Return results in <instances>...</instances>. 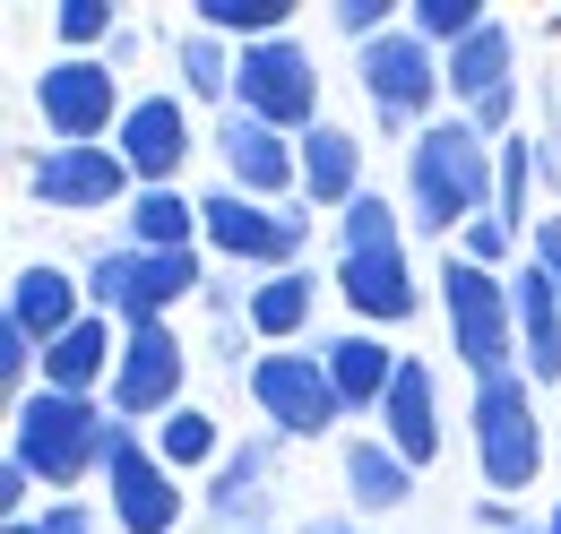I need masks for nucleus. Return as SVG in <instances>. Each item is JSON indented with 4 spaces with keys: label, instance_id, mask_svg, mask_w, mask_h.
<instances>
[{
    "label": "nucleus",
    "instance_id": "32",
    "mask_svg": "<svg viewBox=\"0 0 561 534\" xmlns=\"http://www.w3.org/2000/svg\"><path fill=\"white\" fill-rule=\"evenodd\" d=\"M536 182H545V164H536V138H527V130L501 138V190H492V216L527 233V190H536Z\"/></svg>",
    "mask_w": 561,
    "mask_h": 534
},
{
    "label": "nucleus",
    "instance_id": "1",
    "mask_svg": "<svg viewBox=\"0 0 561 534\" xmlns=\"http://www.w3.org/2000/svg\"><path fill=\"white\" fill-rule=\"evenodd\" d=\"M492 190H501V147L476 138L467 113L407 138V224L458 242L476 216H492Z\"/></svg>",
    "mask_w": 561,
    "mask_h": 534
},
{
    "label": "nucleus",
    "instance_id": "14",
    "mask_svg": "<svg viewBox=\"0 0 561 534\" xmlns=\"http://www.w3.org/2000/svg\"><path fill=\"white\" fill-rule=\"evenodd\" d=\"M122 164L139 173V190H173L182 182V164L199 155V130H191V95H130V113H122Z\"/></svg>",
    "mask_w": 561,
    "mask_h": 534
},
{
    "label": "nucleus",
    "instance_id": "27",
    "mask_svg": "<svg viewBox=\"0 0 561 534\" xmlns=\"http://www.w3.org/2000/svg\"><path fill=\"white\" fill-rule=\"evenodd\" d=\"M233 61H242V53H233L225 35H208V26H182V35H173V78H182L191 104H225V113H233Z\"/></svg>",
    "mask_w": 561,
    "mask_h": 534
},
{
    "label": "nucleus",
    "instance_id": "19",
    "mask_svg": "<svg viewBox=\"0 0 561 534\" xmlns=\"http://www.w3.org/2000/svg\"><path fill=\"white\" fill-rule=\"evenodd\" d=\"M113 362H122V320L87 311L70 336L44 345V388H61V397H104V388H113Z\"/></svg>",
    "mask_w": 561,
    "mask_h": 534
},
{
    "label": "nucleus",
    "instance_id": "40",
    "mask_svg": "<svg viewBox=\"0 0 561 534\" xmlns=\"http://www.w3.org/2000/svg\"><path fill=\"white\" fill-rule=\"evenodd\" d=\"M139 44H147L139 26H122V35H113V53H104V61H113V69H130V61H139Z\"/></svg>",
    "mask_w": 561,
    "mask_h": 534
},
{
    "label": "nucleus",
    "instance_id": "22",
    "mask_svg": "<svg viewBox=\"0 0 561 534\" xmlns=\"http://www.w3.org/2000/svg\"><path fill=\"white\" fill-rule=\"evenodd\" d=\"M320 362H329V380H337V397H346V414H380V397H389V380H398V362L407 353H389L371 328H346L320 345Z\"/></svg>",
    "mask_w": 561,
    "mask_h": 534
},
{
    "label": "nucleus",
    "instance_id": "21",
    "mask_svg": "<svg viewBox=\"0 0 561 534\" xmlns=\"http://www.w3.org/2000/svg\"><path fill=\"white\" fill-rule=\"evenodd\" d=\"M294 147H302V207H337L346 216L363 199V147H354V130L320 121V130H302Z\"/></svg>",
    "mask_w": 561,
    "mask_h": 534
},
{
    "label": "nucleus",
    "instance_id": "2",
    "mask_svg": "<svg viewBox=\"0 0 561 534\" xmlns=\"http://www.w3.org/2000/svg\"><path fill=\"white\" fill-rule=\"evenodd\" d=\"M104 449H113V405H104V397H61V388H35V397L9 405V457L35 474L44 491L104 483Z\"/></svg>",
    "mask_w": 561,
    "mask_h": 534
},
{
    "label": "nucleus",
    "instance_id": "5",
    "mask_svg": "<svg viewBox=\"0 0 561 534\" xmlns=\"http://www.w3.org/2000/svg\"><path fill=\"white\" fill-rule=\"evenodd\" d=\"M354 78H363V104H371V121L398 138L432 130L440 113V95H449V69H440V53L423 44L415 26H398V35H380V44H363L354 53Z\"/></svg>",
    "mask_w": 561,
    "mask_h": 534
},
{
    "label": "nucleus",
    "instance_id": "42",
    "mask_svg": "<svg viewBox=\"0 0 561 534\" xmlns=\"http://www.w3.org/2000/svg\"><path fill=\"white\" fill-rule=\"evenodd\" d=\"M302 534H363V526H354V518H311Z\"/></svg>",
    "mask_w": 561,
    "mask_h": 534
},
{
    "label": "nucleus",
    "instance_id": "41",
    "mask_svg": "<svg viewBox=\"0 0 561 534\" xmlns=\"http://www.w3.org/2000/svg\"><path fill=\"white\" fill-rule=\"evenodd\" d=\"M536 164H545V182L561 190V138H536Z\"/></svg>",
    "mask_w": 561,
    "mask_h": 534
},
{
    "label": "nucleus",
    "instance_id": "12",
    "mask_svg": "<svg viewBox=\"0 0 561 534\" xmlns=\"http://www.w3.org/2000/svg\"><path fill=\"white\" fill-rule=\"evenodd\" d=\"M26 190L53 207V216H104V207L139 199V173L122 164V147H35Z\"/></svg>",
    "mask_w": 561,
    "mask_h": 534
},
{
    "label": "nucleus",
    "instance_id": "15",
    "mask_svg": "<svg viewBox=\"0 0 561 534\" xmlns=\"http://www.w3.org/2000/svg\"><path fill=\"white\" fill-rule=\"evenodd\" d=\"M337 293H346L354 320H371V328H407L423 311V285L407 251H337Z\"/></svg>",
    "mask_w": 561,
    "mask_h": 534
},
{
    "label": "nucleus",
    "instance_id": "20",
    "mask_svg": "<svg viewBox=\"0 0 561 534\" xmlns=\"http://www.w3.org/2000/svg\"><path fill=\"white\" fill-rule=\"evenodd\" d=\"M510 311H518V371L536 388H561V293L536 259L510 276Z\"/></svg>",
    "mask_w": 561,
    "mask_h": 534
},
{
    "label": "nucleus",
    "instance_id": "13",
    "mask_svg": "<svg viewBox=\"0 0 561 534\" xmlns=\"http://www.w3.org/2000/svg\"><path fill=\"white\" fill-rule=\"evenodd\" d=\"M216 164H225V190H242V199H302V147L285 130H268V121H251V113H216Z\"/></svg>",
    "mask_w": 561,
    "mask_h": 534
},
{
    "label": "nucleus",
    "instance_id": "7",
    "mask_svg": "<svg viewBox=\"0 0 561 534\" xmlns=\"http://www.w3.org/2000/svg\"><path fill=\"white\" fill-rule=\"evenodd\" d=\"M242 388H251L260 422H268L277 440H329V431L346 422V397H337V380H329L320 353H251Z\"/></svg>",
    "mask_w": 561,
    "mask_h": 534
},
{
    "label": "nucleus",
    "instance_id": "4",
    "mask_svg": "<svg viewBox=\"0 0 561 534\" xmlns=\"http://www.w3.org/2000/svg\"><path fill=\"white\" fill-rule=\"evenodd\" d=\"M440 320H449V353L476 371V380H501L518 371V311H510V276L458 259L440 267Z\"/></svg>",
    "mask_w": 561,
    "mask_h": 534
},
{
    "label": "nucleus",
    "instance_id": "16",
    "mask_svg": "<svg viewBox=\"0 0 561 534\" xmlns=\"http://www.w3.org/2000/svg\"><path fill=\"white\" fill-rule=\"evenodd\" d=\"M380 440H389L415 474L440 457V380H432L423 353L398 362V380H389V397H380Z\"/></svg>",
    "mask_w": 561,
    "mask_h": 534
},
{
    "label": "nucleus",
    "instance_id": "11",
    "mask_svg": "<svg viewBox=\"0 0 561 534\" xmlns=\"http://www.w3.org/2000/svg\"><path fill=\"white\" fill-rule=\"evenodd\" d=\"M182 380H191V353H182V336H173V320H139V328H122V362H113V388H104V405H113V422H130V431H156L182 397Z\"/></svg>",
    "mask_w": 561,
    "mask_h": 534
},
{
    "label": "nucleus",
    "instance_id": "30",
    "mask_svg": "<svg viewBox=\"0 0 561 534\" xmlns=\"http://www.w3.org/2000/svg\"><path fill=\"white\" fill-rule=\"evenodd\" d=\"M337 251H407V216L380 199V190H363V199L337 216Z\"/></svg>",
    "mask_w": 561,
    "mask_h": 534
},
{
    "label": "nucleus",
    "instance_id": "24",
    "mask_svg": "<svg viewBox=\"0 0 561 534\" xmlns=\"http://www.w3.org/2000/svg\"><path fill=\"white\" fill-rule=\"evenodd\" d=\"M122 242L130 251H199L208 242V224H199V199L173 182V190H139V199L122 207Z\"/></svg>",
    "mask_w": 561,
    "mask_h": 534
},
{
    "label": "nucleus",
    "instance_id": "18",
    "mask_svg": "<svg viewBox=\"0 0 561 534\" xmlns=\"http://www.w3.org/2000/svg\"><path fill=\"white\" fill-rule=\"evenodd\" d=\"M268 474H277V431H260V440H242V449H225V466L208 474V518L225 534H251L268 526Z\"/></svg>",
    "mask_w": 561,
    "mask_h": 534
},
{
    "label": "nucleus",
    "instance_id": "45",
    "mask_svg": "<svg viewBox=\"0 0 561 534\" xmlns=\"http://www.w3.org/2000/svg\"><path fill=\"white\" fill-rule=\"evenodd\" d=\"M518 534H545V526H518Z\"/></svg>",
    "mask_w": 561,
    "mask_h": 534
},
{
    "label": "nucleus",
    "instance_id": "9",
    "mask_svg": "<svg viewBox=\"0 0 561 534\" xmlns=\"http://www.w3.org/2000/svg\"><path fill=\"white\" fill-rule=\"evenodd\" d=\"M233 113H251V121H268L285 138L320 130V69H311V53L294 35L242 44V61H233Z\"/></svg>",
    "mask_w": 561,
    "mask_h": 534
},
{
    "label": "nucleus",
    "instance_id": "33",
    "mask_svg": "<svg viewBox=\"0 0 561 534\" xmlns=\"http://www.w3.org/2000/svg\"><path fill=\"white\" fill-rule=\"evenodd\" d=\"M53 35H61V53L104 61L113 35H122V18H113V0H61V9H53Z\"/></svg>",
    "mask_w": 561,
    "mask_h": 534
},
{
    "label": "nucleus",
    "instance_id": "29",
    "mask_svg": "<svg viewBox=\"0 0 561 534\" xmlns=\"http://www.w3.org/2000/svg\"><path fill=\"white\" fill-rule=\"evenodd\" d=\"M87 311H104V320H139V251L130 242H104L95 259H87Z\"/></svg>",
    "mask_w": 561,
    "mask_h": 534
},
{
    "label": "nucleus",
    "instance_id": "6",
    "mask_svg": "<svg viewBox=\"0 0 561 534\" xmlns=\"http://www.w3.org/2000/svg\"><path fill=\"white\" fill-rule=\"evenodd\" d=\"M311 216L320 207L302 199H242V190H208L199 199V224H208V251L233 267H260V276H277V267H302V251H311Z\"/></svg>",
    "mask_w": 561,
    "mask_h": 534
},
{
    "label": "nucleus",
    "instance_id": "46",
    "mask_svg": "<svg viewBox=\"0 0 561 534\" xmlns=\"http://www.w3.org/2000/svg\"><path fill=\"white\" fill-rule=\"evenodd\" d=\"M251 534H277V526H251Z\"/></svg>",
    "mask_w": 561,
    "mask_h": 534
},
{
    "label": "nucleus",
    "instance_id": "37",
    "mask_svg": "<svg viewBox=\"0 0 561 534\" xmlns=\"http://www.w3.org/2000/svg\"><path fill=\"white\" fill-rule=\"evenodd\" d=\"M35 534H95V509H87V500H53V509L35 518Z\"/></svg>",
    "mask_w": 561,
    "mask_h": 534
},
{
    "label": "nucleus",
    "instance_id": "10",
    "mask_svg": "<svg viewBox=\"0 0 561 534\" xmlns=\"http://www.w3.org/2000/svg\"><path fill=\"white\" fill-rule=\"evenodd\" d=\"M104 500H113V526H122V534H182V509H191L182 474L164 466L156 440L130 431V422H113V449H104Z\"/></svg>",
    "mask_w": 561,
    "mask_h": 534
},
{
    "label": "nucleus",
    "instance_id": "34",
    "mask_svg": "<svg viewBox=\"0 0 561 534\" xmlns=\"http://www.w3.org/2000/svg\"><path fill=\"white\" fill-rule=\"evenodd\" d=\"M510 251H518V224H501V216H476L467 233H458V259H476V267H510Z\"/></svg>",
    "mask_w": 561,
    "mask_h": 534
},
{
    "label": "nucleus",
    "instance_id": "31",
    "mask_svg": "<svg viewBox=\"0 0 561 534\" xmlns=\"http://www.w3.org/2000/svg\"><path fill=\"white\" fill-rule=\"evenodd\" d=\"M484 18H492L484 0H407V26H415L432 53H458V44H467Z\"/></svg>",
    "mask_w": 561,
    "mask_h": 534
},
{
    "label": "nucleus",
    "instance_id": "17",
    "mask_svg": "<svg viewBox=\"0 0 561 534\" xmlns=\"http://www.w3.org/2000/svg\"><path fill=\"white\" fill-rule=\"evenodd\" d=\"M0 320L26 328L35 345L70 336L78 320H87V276H70V267H53V259H26L18 276H9V311H0Z\"/></svg>",
    "mask_w": 561,
    "mask_h": 534
},
{
    "label": "nucleus",
    "instance_id": "36",
    "mask_svg": "<svg viewBox=\"0 0 561 534\" xmlns=\"http://www.w3.org/2000/svg\"><path fill=\"white\" fill-rule=\"evenodd\" d=\"M527 259L553 276V293H561V216H536V233H527Z\"/></svg>",
    "mask_w": 561,
    "mask_h": 534
},
{
    "label": "nucleus",
    "instance_id": "44",
    "mask_svg": "<svg viewBox=\"0 0 561 534\" xmlns=\"http://www.w3.org/2000/svg\"><path fill=\"white\" fill-rule=\"evenodd\" d=\"M545 534H561V509H553V518H545Z\"/></svg>",
    "mask_w": 561,
    "mask_h": 534
},
{
    "label": "nucleus",
    "instance_id": "43",
    "mask_svg": "<svg viewBox=\"0 0 561 534\" xmlns=\"http://www.w3.org/2000/svg\"><path fill=\"white\" fill-rule=\"evenodd\" d=\"M0 534H35V518H9V526H0Z\"/></svg>",
    "mask_w": 561,
    "mask_h": 534
},
{
    "label": "nucleus",
    "instance_id": "35",
    "mask_svg": "<svg viewBox=\"0 0 561 534\" xmlns=\"http://www.w3.org/2000/svg\"><path fill=\"white\" fill-rule=\"evenodd\" d=\"M467 121H476V138H492V147H501V138H518V86H501V95H484V104H476Z\"/></svg>",
    "mask_w": 561,
    "mask_h": 534
},
{
    "label": "nucleus",
    "instance_id": "39",
    "mask_svg": "<svg viewBox=\"0 0 561 534\" xmlns=\"http://www.w3.org/2000/svg\"><path fill=\"white\" fill-rule=\"evenodd\" d=\"M476 518H484L492 534H518V526H527V518H518V509H510V500H484V509H476Z\"/></svg>",
    "mask_w": 561,
    "mask_h": 534
},
{
    "label": "nucleus",
    "instance_id": "25",
    "mask_svg": "<svg viewBox=\"0 0 561 534\" xmlns=\"http://www.w3.org/2000/svg\"><path fill=\"white\" fill-rule=\"evenodd\" d=\"M346 500L363 518H389V509H407L415 500V466L371 431V440H346Z\"/></svg>",
    "mask_w": 561,
    "mask_h": 534
},
{
    "label": "nucleus",
    "instance_id": "26",
    "mask_svg": "<svg viewBox=\"0 0 561 534\" xmlns=\"http://www.w3.org/2000/svg\"><path fill=\"white\" fill-rule=\"evenodd\" d=\"M311 311H320V276L311 267H277V276L251 285V336L260 345H294L311 328Z\"/></svg>",
    "mask_w": 561,
    "mask_h": 534
},
{
    "label": "nucleus",
    "instance_id": "3",
    "mask_svg": "<svg viewBox=\"0 0 561 534\" xmlns=\"http://www.w3.org/2000/svg\"><path fill=\"white\" fill-rule=\"evenodd\" d=\"M467 422H476V466H484V491H492V500L536 491V474H545V414H536V380H527V371L476 380Z\"/></svg>",
    "mask_w": 561,
    "mask_h": 534
},
{
    "label": "nucleus",
    "instance_id": "8",
    "mask_svg": "<svg viewBox=\"0 0 561 534\" xmlns=\"http://www.w3.org/2000/svg\"><path fill=\"white\" fill-rule=\"evenodd\" d=\"M35 113H44L53 147H104V138L122 130V113H130L122 69H113V61H87V53L44 61V78H35Z\"/></svg>",
    "mask_w": 561,
    "mask_h": 534
},
{
    "label": "nucleus",
    "instance_id": "28",
    "mask_svg": "<svg viewBox=\"0 0 561 534\" xmlns=\"http://www.w3.org/2000/svg\"><path fill=\"white\" fill-rule=\"evenodd\" d=\"M147 440H156V457H164L173 474H216V466H225V431H216L208 405H173Z\"/></svg>",
    "mask_w": 561,
    "mask_h": 534
},
{
    "label": "nucleus",
    "instance_id": "38",
    "mask_svg": "<svg viewBox=\"0 0 561 534\" xmlns=\"http://www.w3.org/2000/svg\"><path fill=\"white\" fill-rule=\"evenodd\" d=\"M26 500H35V474L18 457H0V518H26Z\"/></svg>",
    "mask_w": 561,
    "mask_h": 534
},
{
    "label": "nucleus",
    "instance_id": "23",
    "mask_svg": "<svg viewBox=\"0 0 561 534\" xmlns=\"http://www.w3.org/2000/svg\"><path fill=\"white\" fill-rule=\"evenodd\" d=\"M440 69H449V95H458V113H476L484 95H501V86H518L510 69H518V35L501 26V18H484L458 53H440Z\"/></svg>",
    "mask_w": 561,
    "mask_h": 534
}]
</instances>
